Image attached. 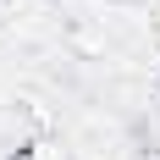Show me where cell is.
Masks as SVG:
<instances>
[{
    "label": "cell",
    "instance_id": "6da1fadb",
    "mask_svg": "<svg viewBox=\"0 0 160 160\" xmlns=\"http://www.w3.org/2000/svg\"><path fill=\"white\" fill-rule=\"evenodd\" d=\"M6 160H50V155H44V149H39V144H22V149H11V155H6Z\"/></svg>",
    "mask_w": 160,
    "mask_h": 160
}]
</instances>
